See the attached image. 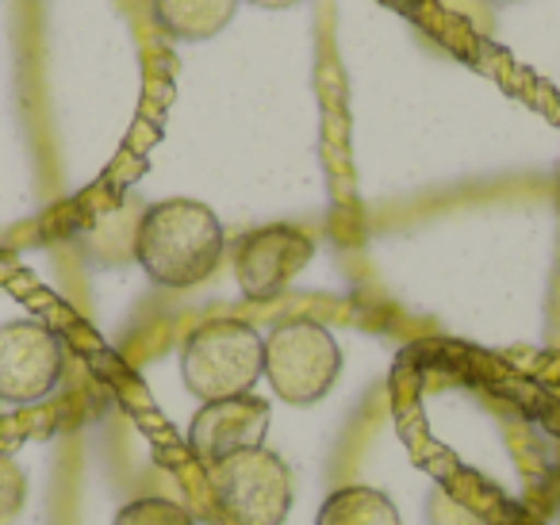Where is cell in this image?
<instances>
[{
	"mask_svg": "<svg viewBox=\"0 0 560 525\" xmlns=\"http://www.w3.org/2000/svg\"><path fill=\"white\" fill-rule=\"evenodd\" d=\"M223 223L200 200H162L139 215L135 231V261L162 288H196L215 277L223 261Z\"/></svg>",
	"mask_w": 560,
	"mask_h": 525,
	"instance_id": "6da1fadb",
	"label": "cell"
},
{
	"mask_svg": "<svg viewBox=\"0 0 560 525\" xmlns=\"http://www.w3.org/2000/svg\"><path fill=\"white\" fill-rule=\"evenodd\" d=\"M265 376V338L242 318H211L180 346V380L200 402L249 395Z\"/></svg>",
	"mask_w": 560,
	"mask_h": 525,
	"instance_id": "7a4b0ae2",
	"label": "cell"
},
{
	"mask_svg": "<svg viewBox=\"0 0 560 525\" xmlns=\"http://www.w3.org/2000/svg\"><path fill=\"white\" fill-rule=\"evenodd\" d=\"M342 376V349L315 318L280 323L265 338V380L292 407H312Z\"/></svg>",
	"mask_w": 560,
	"mask_h": 525,
	"instance_id": "3957f363",
	"label": "cell"
},
{
	"mask_svg": "<svg viewBox=\"0 0 560 525\" xmlns=\"http://www.w3.org/2000/svg\"><path fill=\"white\" fill-rule=\"evenodd\" d=\"M208 483L231 525H284L292 510V471L265 445L215 460Z\"/></svg>",
	"mask_w": 560,
	"mask_h": 525,
	"instance_id": "277c9868",
	"label": "cell"
},
{
	"mask_svg": "<svg viewBox=\"0 0 560 525\" xmlns=\"http://www.w3.org/2000/svg\"><path fill=\"white\" fill-rule=\"evenodd\" d=\"M62 380V338L39 318L0 326V402H43Z\"/></svg>",
	"mask_w": 560,
	"mask_h": 525,
	"instance_id": "5b68a950",
	"label": "cell"
},
{
	"mask_svg": "<svg viewBox=\"0 0 560 525\" xmlns=\"http://www.w3.org/2000/svg\"><path fill=\"white\" fill-rule=\"evenodd\" d=\"M315 257L312 234L300 226L272 223L261 231H249L234 249V277L246 300H277L292 280L304 272V265Z\"/></svg>",
	"mask_w": 560,
	"mask_h": 525,
	"instance_id": "8992f818",
	"label": "cell"
},
{
	"mask_svg": "<svg viewBox=\"0 0 560 525\" xmlns=\"http://www.w3.org/2000/svg\"><path fill=\"white\" fill-rule=\"evenodd\" d=\"M265 430H269V402L249 392V395H234V399L203 402L196 410L192 425H188V445L211 468V464L231 453L261 448Z\"/></svg>",
	"mask_w": 560,
	"mask_h": 525,
	"instance_id": "52a82bcc",
	"label": "cell"
},
{
	"mask_svg": "<svg viewBox=\"0 0 560 525\" xmlns=\"http://www.w3.org/2000/svg\"><path fill=\"white\" fill-rule=\"evenodd\" d=\"M238 12V0H154V20L180 43L215 39Z\"/></svg>",
	"mask_w": 560,
	"mask_h": 525,
	"instance_id": "ba28073f",
	"label": "cell"
},
{
	"mask_svg": "<svg viewBox=\"0 0 560 525\" xmlns=\"http://www.w3.org/2000/svg\"><path fill=\"white\" fill-rule=\"evenodd\" d=\"M315 525H404V517L388 494L373 487H342L323 502Z\"/></svg>",
	"mask_w": 560,
	"mask_h": 525,
	"instance_id": "9c48e42d",
	"label": "cell"
},
{
	"mask_svg": "<svg viewBox=\"0 0 560 525\" xmlns=\"http://www.w3.org/2000/svg\"><path fill=\"white\" fill-rule=\"evenodd\" d=\"M112 525H196V517L188 514V506H180V502L150 494V499L127 502Z\"/></svg>",
	"mask_w": 560,
	"mask_h": 525,
	"instance_id": "30bf717a",
	"label": "cell"
},
{
	"mask_svg": "<svg viewBox=\"0 0 560 525\" xmlns=\"http://www.w3.org/2000/svg\"><path fill=\"white\" fill-rule=\"evenodd\" d=\"M27 476L12 456H0V525H12L24 510Z\"/></svg>",
	"mask_w": 560,
	"mask_h": 525,
	"instance_id": "8fae6325",
	"label": "cell"
},
{
	"mask_svg": "<svg viewBox=\"0 0 560 525\" xmlns=\"http://www.w3.org/2000/svg\"><path fill=\"white\" fill-rule=\"evenodd\" d=\"M430 525H491L488 517L476 514L468 502L453 499V494H434L430 499Z\"/></svg>",
	"mask_w": 560,
	"mask_h": 525,
	"instance_id": "7c38bea8",
	"label": "cell"
},
{
	"mask_svg": "<svg viewBox=\"0 0 560 525\" xmlns=\"http://www.w3.org/2000/svg\"><path fill=\"white\" fill-rule=\"evenodd\" d=\"M249 4H257V9H296L304 0H249Z\"/></svg>",
	"mask_w": 560,
	"mask_h": 525,
	"instance_id": "4fadbf2b",
	"label": "cell"
},
{
	"mask_svg": "<svg viewBox=\"0 0 560 525\" xmlns=\"http://www.w3.org/2000/svg\"><path fill=\"white\" fill-rule=\"evenodd\" d=\"M495 4H511V0H495Z\"/></svg>",
	"mask_w": 560,
	"mask_h": 525,
	"instance_id": "5bb4252c",
	"label": "cell"
}]
</instances>
